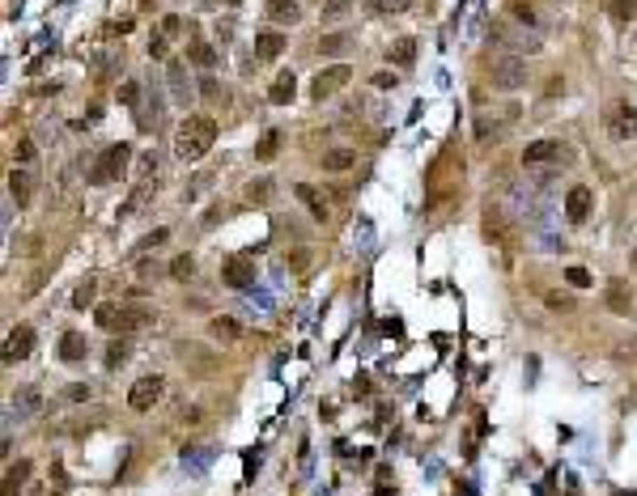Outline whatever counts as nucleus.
<instances>
[{
  "label": "nucleus",
  "instance_id": "f257e3e1",
  "mask_svg": "<svg viewBox=\"0 0 637 496\" xmlns=\"http://www.w3.org/2000/svg\"><path fill=\"white\" fill-rule=\"evenodd\" d=\"M212 140H217V123H212L208 115H187L179 136H175V157L191 165V161H200L212 149Z\"/></svg>",
  "mask_w": 637,
  "mask_h": 496
},
{
  "label": "nucleus",
  "instance_id": "f03ea898",
  "mask_svg": "<svg viewBox=\"0 0 637 496\" xmlns=\"http://www.w3.org/2000/svg\"><path fill=\"white\" fill-rule=\"evenodd\" d=\"M128 157H132V144H111L89 170V183H119L128 174Z\"/></svg>",
  "mask_w": 637,
  "mask_h": 496
},
{
  "label": "nucleus",
  "instance_id": "7ed1b4c3",
  "mask_svg": "<svg viewBox=\"0 0 637 496\" xmlns=\"http://www.w3.org/2000/svg\"><path fill=\"white\" fill-rule=\"evenodd\" d=\"M493 85H497V89H522V85H527V64H522V55H514V51L493 55Z\"/></svg>",
  "mask_w": 637,
  "mask_h": 496
},
{
  "label": "nucleus",
  "instance_id": "20e7f679",
  "mask_svg": "<svg viewBox=\"0 0 637 496\" xmlns=\"http://www.w3.org/2000/svg\"><path fill=\"white\" fill-rule=\"evenodd\" d=\"M353 81V68L349 64H332V68H323L314 81H310V93H314V102H323V98H332L336 89H344Z\"/></svg>",
  "mask_w": 637,
  "mask_h": 496
},
{
  "label": "nucleus",
  "instance_id": "39448f33",
  "mask_svg": "<svg viewBox=\"0 0 637 496\" xmlns=\"http://www.w3.org/2000/svg\"><path fill=\"white\" fill-rule=\"evenodd\" d=\"M162 391H166V382L157 377V373H149V377H140L132 391H128V407H132V412H149L157 399H162Z\"/></svg>",
  "mask_w": 637,
  "mask_h": 496
},
{
  "label": "nucleus",
  "instance_id": "423d86ee",
  "mask_svg": "<svg viewBox=\"0 0 637 496\" xmlns=\"http://www.w3.org/2000/svg\"><path fill=\"white\" fill-rule=\"evenodd\" d=\"M608 132H612L616 140L637 136V106H629V102H612V106H608Z\"/></svg>",
  "mask_w": 637,
  "mask_h": 496
},
{
  "label": "nucleus",
  "instance_id": "0eeeda50",
  "mask_svg": "<svg viewBox=\"0 0 637 496\" xmlns=\"http://www.w3.org/2000/svg\"><path fill=\"white\" fill-rule=\"evenodd\" d=\"M30 348H34V326L17 322V326L9 331V340H5V365H17V361H26V356H30Z\"/></svg>",
  "mask_w": 637,
  "mask_h": 496
},
{
  "label": "nucleus",
  "instance_id": "6e6552de",
  "mask_svg": "<svg viewBox=\"0 0 637 496\" xmlns=\"http://www.w3.org/2000/svg\"><path fill=\"white\" fill-rule=\"evenodd\" d=\"M221 280L230 285V289H251L255 285V259H226V267H221Z\"/></svg>",
  "mask_w": 637,
  "mask_h": 496
},
{
  "label": "nucleus",
  "instance_id": "1a4fd4ad",
  "mask_svg": "<svg viewBox=\"0 0 637 496\" xmlns=\"http://www.w3.org/2000/svg\"><path fill=\"white\" fill-rule=\"evenodd\" d=\"M591 187H569V195H565V216H569V225H582V220L591 216Z\"/></svg>",
  "mask_w": 637,
  "mask_h": 496
},
{
  "label": "nucleus",
  "instance_id": "9d476101",
  "mask_svg": "<svg viewBox=\"0 0 637 496\" xmlns=\"http://www.w3.org/2000/svg\"><path fill=\"white\" fill-rule=\"evenodd\" d=\"M565 157V149L557 144V140H531L527 149H522V161L527 165H540V161H561Z\"/></svg>",
  "mask_w": 637,
  "mask_h": 496
},
{
  "label": "nucleus",
  "instance_id": "9b49d317",
  "mask_svg": "<svg viewBox=\"0 0 637 496\" xmlns=\"http://www.w3.org/2000/svg\"><path fill=\"white\" fill-rule=\"evenodd\" d=\"M85 352H89V344H85L81 331H64V336H60V361L64 365H81Z\"/></svg>",
  "mask_w": 637,
  "mask_h": 496
},
{
  "label": "nucleus",
  "instance_id": "f8f14e48",
  "mask_svg": "<svg viewBox=\"0 0 637 496\" xmlns=\"http://www.w3.org/2000/svg\"><path fill=\"white\" fill-rule=\"evenodd\" d=\"M166 81H170V93H175V102H191V85H187V68H183V60H170L166 64Z\"/></svg>",
  "mask_w": 637,
  "mask_h": 496
},
{
  "label": "nucleus",
  "instance_id": "ddd939ff",
  "mask_svg": "<svg viewBox=\"0 0 637 496\" xmlns=\"http://www.w3.org/2000/svg\"><path fill=\"white\" fill-rule=\"evenodd\" d=\"M281 51H285V34L281 30H259L255 34V55L259 60H277Z\"/></svg>",
  "mask_w": 637,
  "mask_h": 496
},
{
  "label": "nucleus",
  "instance_id": "4468645a",
  "mask_svg": "<svg viewBox=\"0 0 637 496\" xmlns=\"http://www.w3.org/2000/svg\"><path fill=\"white\" fill-rule=\"evenodd\" d=\"M293 195H298V200H302V204L310 208V216L318 220V225H323V220H328V200L318 195V191H314L310 183H298V187H293Z\"/></svg>",
  "mask_w": 637,
  "mask_h": 496
},
{
  "label": "nucleus",
  "instance_id": "2eb2a0df",
  "mask_svg": "<svg viewBox=\"0 0 637 496\" xmlns=\"http://www.w3.org/2000/svg\"><path fill=\"white\" fill-rule=\"evenodd\" d=\"M268 22L293 26V22H302V5L298 0H268Z\"/></svg>",
  "mask_w": 637,
  "mask_h": 496
},
{
  "label": "nucleus",
  "instance_id": "dca6fc26",
  "mask_svg": "<svg viewBox=\"0 0 637 496\" xmlns=\"http://www.w3.org/2000/svg\"><path fill=\"white\" fill-rule=\"evenodd\" d=\"M353 161H357V153H353V149H332V153H323V157H318V165H323V170H332V174L353 170Z\"/></svg>",
  "mask_w": 637,
  "mask_h": 496
},
{
  "label": "nucleus",
  "instance_id": "f3484780",
  "mask_svg": "<svg viewBox=\"0 0 637 496\" xmlns=\"http://www.w3.org/2000/svg\"><path fill=\"white\" fill-rule=\"evenodd\" d=\"M293 93H298L293 73H281V77L272 81V89H268V102H272V106H285V102H293Z\"/></svg>",
  "mask_w": 637,
  "mask_h": 496
},
{
  "label": "nucleus",
  "instance_id": "a211bd4d",
  "mask_svg": "<svg viewBox=\"0 0 637 496\" xmlns=\"http://www.w3.org/2000/svg\"><path fill=\"white\" fill-rule=\"evenodd\" d=\"M387 60H395L400 68H412V60H416V38H408V34H404V38H395V43H391V51H387Z\"/></svg>",
  "mask_w": 637,
  "mask_h": 496
},
{
  "label": "nucleus",
  "instance_id": "6ab92c4d",
  "mask_svg": "<svg viewBox=\"0 0 637 496\" xmlns=\"http://www.w3.org/2000/svg\"><path fill=\"white\" fill-rule=\"evenodd\" d=\"M153 322V310L149 306H124V318H119V331H140Z\"/></svg>",
  "mask_w": 637,
  "mask_h": 496
},
{
  "label": "nucleus",
  "instance_id": "aec40b11",
  "mask_svg": "<svg viewBox=\"0 0 637 496\" xmlns=\"http://www.w3.org/2000/svg\"><path fill=\"white\" fill-rule=\"evenodd\" d=\"M38 403H43V399H38L34 386H22V391H13V412H17V416H34Z\"/></svg>",
  "mask_w": 637,
  "mask_h": 496
},
{
  "label": "nucleus",
  "instance_id": "412c9836",
  "mask_svg": "<svg viewBox=\"0 0 637 496\" xmlns=\"http://www.w3.org/2000/svg\"><path fill=\"white\" fill-rule=\"evenodd\" d=\"M94 318H98V326H102V331H119V318H124V306H115V301H102V306L94 310Z\"/></svg>",
  "mask_w": 637,
  "mask_h": 496
},
{
  "label": "nucleus",
  "instance_id": "4be33fe9",
  "mask_svg": "<svg viewBox=\"0 0 637 496\" xmlns=\"http://www.w3.org/2000/svg\"><path fill=\"white\" fill-rule=\"evenodd\" d=\"M208 331H212V340H221V344H234V340L242 336V326H238L234 318H212Z\"/></svg>",
  "mask_w": 637,
  "mask_h": 496
},
{
  "label": "nucleus",
  "instance_id": "5701e85b",
  "mask_svg": "<svg viewBox=\"0 0 637 496\" xmlns=\"http://www.w3.org/2000/svg\"><path fill=\"white\" fill-rule=\"evenodd\" d=\"M608 310L612 314H629L633 310V297H629V289L616 280V285H608Z\"/></svg>",
  "mask_w": 637,
  "mask_h": 496
},
{
  "label": "nucleus",
  "instance_id": "b1692460",
  "mask_svg": "<svg viewBox=\"0 0 637 496\" xmlns=\"http://www.w3.org/2000/svg\"><path fill=\"white\" fill-rule=\"evenodd\" d=\"M187 55H191V64H200V68H212V64H217V51H212V43H204V38H196Z\"/></svg>",
  "mask_w": 637,
  "mask_h": 496
},
{
  "label": "nucleus",
  "instance_id": "393cba45",
  "mask_svg": "<svg viewBox=\"0 0 637 496\" xmlns=\"http://www.w3.org/2000/svg\"><path fill=\"white\" fill-rule=\"evenodd\" d=\"M30 479V463H13L9 475H5V496H17V488Z\"/></svg>",
  "mask_w": 637,
  "mask_h": 496
},
{
  "label": "nucleus",
  "instance_id": "a878e982",
  "mask_svg": "<svg viewBox=\"0 0 637 496\" xmlns=\"http://www.w3.org/2000/svg\"><path fill=\"white\" fill-rule=\"evenodd\" d=\"M353 47V34H323L318 38V55H336V51H349Z\"/></svg>",
  "mask_w": 637,
  "mask_h": 496
},
{
  "label": "nucleus",
  "instance_id": "bb28decb",
  "mask_svg": "<svg viewBox=\"0 0 637 496\" xmlns=\"http://www.w3.org/2000/svg\"><path fill=\"white\" fill-rule=\"evenodd\" d=\"M277 149H281V132L272 128V132H263V140L255 144V157H259V161H272V157H277Z\"/></svg>",
  "mask_w": 637,
  "mask_h": 496
},
{
  "label": "nucleus",
  "instance_id": "cd10ccee",
  "mask_svg": "<svg viewBox=\"0 0 637 496\" xmlns=\"http://www.w3.org/2000/svg\"><path fill=\"white\" fill-rule=\"evenodd\" d=\"M268 195H272V179L247 183V191H242V200H247V204H268Z\"/></svg>",
  "mask_w": 637,
  "mask_h": 496
},
{
  "label": "nucleus",
  "instance_id": "c85d7f7f",
  "mask_svg": "<svg viewBox=\"0 0 637 496\" xmlns=\"http://www.w3.org/2000/svg\"><path fill=\"white\" fill-rule=\"evenodd\" d=\"M128 356H132V344H128V340L111 344V348H106V369H119V365H128Z\"/></svg>",
  "mask_w": 637,
  "mask_h": 496
},
{
  "label": "nucleus",
  "instance_id": "c756f323",
  "mask_svg": "<svg viewBox=\"0 0 637 496\" xmlns=\"http://www.w3.org/2000/svg\"><path fill=\"white\" fill-rule=\"evenodd\" d=\"M9 191H13L17 204H26V200H30V179H26L22 170H13V174H9Z\"/></svg>",
  "mask_w": 637,
  "mask_h": 496
},
{
  "label": "nucleus",
  "instance_id": "7c9ffc66",
  "mask_svg": "<svg viewBox=\"0 0 637 496\" xmlns=\"http://www.w3.org/2000/svg\"><path fill=\"white\" fill-rule=\"evenodd\" d=\"M170 276H175V280H191V276H196V259H191V255H179V259L170 263Z\"/></svg>",
  "mask_w": 637,
  "mask_h": 496
},
{
  "label": "nucleus",
  "instance_id": "2f4dec72",
  "mask_svg": "<svg viewBox=\"0 0 637 496\" xmlns=\"http://www.w3.org/2000/svg\"><path fill=\"white\" fill-rule=\"evenodd\" d=\"M349 9H353V0H328V5H323V22H340Z\"/></svg>",
  "mask_w": 637,
  "mask_h": 496
},
{
  "label": "nucleus",
  "instance_id": "473e14b6",
  "mask_svg": "<svg viewBox=\"0 0 637 496\" xmlns=\"http://www.w3.org/2000/svg\"><path fill=\"white\" fill-rule=\"evenodd\" d=\"M94 289H98L94 280H85V285H77V293H73V306H77V310H85V306H94Z\"/></svg>",
  "mask_w": 637,
  "mask_h": 496
},
{
  "label": "nucleus",
  "instance_id": "72a5a7b5",
  "mask_svg": "<svg viewBox=\"0 0 637 496\" xmlns=\"http://www.w3.org/2000/svg\"><path fill=\"white\" fill-rule=\"evenodd\" d=\"M633 13H637V0H612V17L616 22H633Z\"/></svg>",
  "mask_w": 637,
  "mask_h": 496
},
{
  "label": "nucleus",
  "instance_id": "f704fd0d",
  "mask_svg": "<svg viewBox=\"0 0 637 496\" xmlns=\"http://www.w3.org/2000/svg\"><path fill=\"white\" fill-rule=\"evenodd\" d=\"M565 280H569L573 289H591V271H587V267H565Z\"/></svg>",
  "mask_w": 637,
  "mask_h": 496
},
{
  "label": "nucleus",
  "instance_id": "c9c22d12",
  "mask_svg": "<svg viewBox=\"0 0 637 496\" xmlns=\"http://www.w3.org/2000/svg\"><path fill=\"white\" fill-rule=\"evenodd\" d=\"M13 157H17V165H26V161H34V140H30V136H22V140L13 144Z\"/></svg>",
  "mask_w": 637,
  "mask_h": 496
},
{
  "label": "nucleus",
  "instance_id": "e433bc0d",
  "mask_svg": "<svg viewBox=\"0 0 637 496\" xmlns=\"http://www.w3.org/2000/svg\"><path fill=\"white\" fill-rule=\"evenodd\" d=\"M412 9V0H374V13H404Z\"/></svg>",
  "mask_w": 637,
  "mask_h": 496
},
{
  "label": "nucleus",
  "instance_id": "4c0bfd02",
  "mask_svg": "<svg viewBox=\"0 0 637 496\" xmlns=\"http://www.w3.org/2000/svg\"><path fill=\"white\" fill-rule=\"evenodd\" d=\"M119 102H128V106H136V102H140V85H136V81H128V85H119Z\"/></svg>",
  "mask_w": 637,
  "mask_h": 496
},
{
  "label": "nucleus",
  "instance_id": "58836bf2",
  "mask_svg": "<svg viewBox=\"0 0 637 496\" xmlns=\"http://www.w3.org/2000/svg\"><path fill=\"white\" fill-rule=\"evenodd\" d=\"M64 395H68L73 403H85V399H89L94 391H89V386H81V382H77V386H68V391H64Z\"/></svg>",
  "mask_w": 637,
  "mask_h": 496
},
{
  "label": "nucleus",
  "instance_id": "ea45409f",
  "mask_svg": "<svg viewBox=\"0 0 637 496\" xmlns=\"http://www.w3.org/2000/svg\"><path fill=\"white\" fill-rule=\"evenodd\" d=\"M149 55H153V60H166V34H157V38L149 43Z\"/></svg>",
  "mask_w": 637,
  "mask_h": 496
},
{
  "label": "nucleus",
  "instance_id": "a19ab883",
  "mask_svg": "<svg viewBox=\"0 0 637 496\" xmlns=\"http://www.w3.org/2000/svg\"><path fill=\"white\" fill-rule=\"evenodd\" d=\"M166 238H170V234H166V230H153V234H149V238H140V250H145V246H162V242H166Z\"/></svg>",
  "mask_w": 637,
  "mask_h": 496
},
{
  "label": "nucleus",
  "instance_id": "79ce46f5",
  "mask_svg": "<svg viewBox=\"0 0 637 496\" xmlns=\"http://www.w3.org/2000/svg\"><path fill=\"white\" fill-rule=\"evenodd\" d=\"M374 89H395V77L391 73H374V81H369Z\"/></svg>",
  "mask_w": 637,
  "mask_h": 496
},
{
  "label": "nucleus",
  "instance_id": "37998d69",
  "mask_svg": "<svg viewBox=\"0 0 637 496\" xmlns=\"http://www.w3.org/2000/svg\"><path fill=\"white\" fill-rule=\"evenodd\" d=\"M548 306H552V310H573V297H557V293H548Z\"/></svg>",
  "mask_w": 637,
  "mask_h": 496
},
{
  "label": "nucleus",
  "instance_id": "c03bdc74",
  "mask_svg": "<svg viewBox=\"0 0 637 496\" xmlns=\"http://www.w3.org/2000/svg\"><path fill=\"white\" fill-rule=\"evenodd\" d=\"M200 93H204V98H217V81H200Z\"/></svg>",
  "mask_w": 637,
  "mask_h": 496
},
{
  "label": "nucleus",
  "instance_id": "a18cd8bd",
  "mask_svg": "<svg viewBox=\"0 0 637 496\" xmlns=\"http://www.w3.org/2000/svg\"><path fill=\"white\" fill-rule=\"evenodd\" d=\"M221 5H242V0H221Z\"/></svg>",
  "mask_w": 637,
  "mask_h": 496
},
{
  "label": "nucleus",
  "instance_id": "49530a36",
  "mask_svg": "<svg viewBox=\"0 0 637 496\" xmlns=\"http://www.w3.org/2000/svg\"><path fill=\"white\" fill-rule=\"evenodd\" d=\"M616 496H637V492H616Z\"/></svg>",
  "mask_w": 637,
  "mask_h": 496
}]
</instances>
